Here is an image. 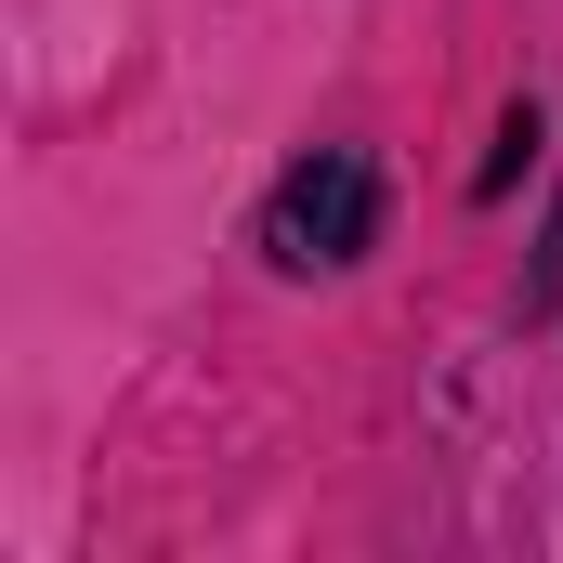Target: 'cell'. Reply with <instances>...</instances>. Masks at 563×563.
<instances>
[{
	"label": "cell",
	"instance_id": "cell-1",
	"mask_svg": "<svg viewBox=\"0 0 563 563\" xmlns=\"http://www.w3.org/2000/svg\"><path fill=\"white\" fill-rule=\"evenodd\" d=\"M367 250H380V170H367V144L288 157L276 197H263V263H276V276H341V263H367Z\"/></svg>",
	"mask_w": 563,
	"mask_h": 563
}]
</instances>
